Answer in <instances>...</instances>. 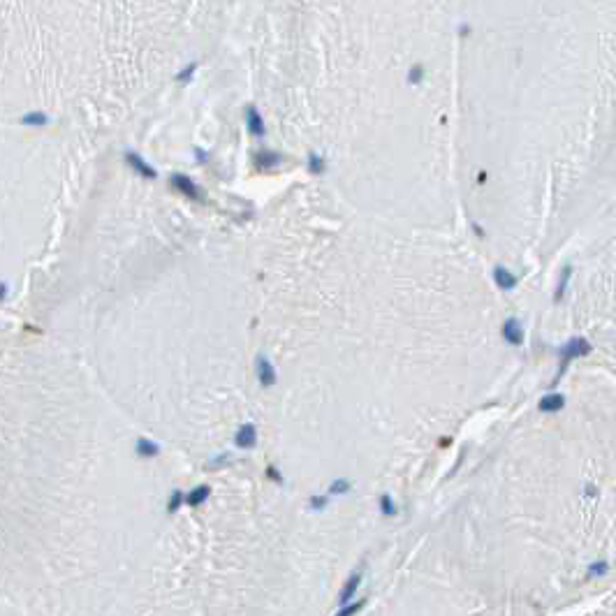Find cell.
<instances>
[{
    "mask_svg": "<svg viewBox=\"0 0 616 616\" xmlns=\"http://www.w3.org/2000/svg\"><path fill=\"white\" fill-rule=\"evenodd\" d=\"M172 188L176 192H181V195H186V197H190V200H195V202H200V200H204V192L200 190V186H197L195 181H192L190 176H186V174H172Z\"/></svg>",
    "mask_w": 616,
    "mask_h": 616,
    "instance_id": "1",
    "label": "cell"
},
{
    "mask_svg": "<svg viewBox=\"0 0 616 616\" xmlns=\"http://www.w3.org/2000/svg\"><path fill=\"white\" fill-rule=\"evenodd\" d=\"M255 371H257V380H260L262 387H274L276 380H278L274 364H271V359H269L266 355H257Z\"/></svg>",
    "mask_w": 616,
    "mask_h": 616,
    "instance_id": "2",
    "label": "cell"
},
{
    "mask_svg": "<svg viewBox=\"0 0 616 616\" xmlns=\"http://www.w3.org/2000/svg\"><path fill=\"white\" fill-rule=\"evenodd\" d=\"M234 443H237L239 449H252L257 445V429L255 424H250V422H246V424L239 426L237 436H234Z\"/></svg>",
    "mask_w": 616,
    "mask_h": 616,
    "instance_id": "3",
    "label": "cell"
},
{
    "mask_svg": "<svg viewBox=\"0 0 616 616\" xmlns=\"http://www.w3.org/2000/svg\"><path fill=\"white\" fill-rule=\"evenodd\" d=\"M125 162L130 165L132 169H135L139 176H144V178H155L158 176V172H155L153 167H151L149 162H146L144 158H141L137 151H125Z\"/></svg>",
    "mask_w": 616,
    "mask_h": 616,
    "instance_id": "4",
    "label": "cell"
},
{
    "mask_svg": "<svg viewBox=\"0 0 616 616\" xmlns=\"http://www.w3.org/2000/svg\"><path fill=\"white\" fill-rule=\"evenodd\" d=\"M246 125H248V132H250L252 137H264L266 135V125H264V118H262V114L257 112V107H246Z\"/></svg>",
    "mask_w": 616,
    "mask_h": 616,
    "instance_id": "5",
    "label": "cell"
},
{
    "mask_svg": "<svg viewBox=\"0 0 616 616\" xmlns=\"http://www.w3.org/2000/svg\"><path fill=\"white\" fill-rule=\"evenodd\" d=\"M359 584H361V570H355V572L348 577V582H346V586L341 588V595H338V602L341 605H348V602L355 597V593H357V588H359Z\"/></svg>",
    "mask_w": 616,
    "mask_h": 616,
    "instance_id": "6",
    "label": "cell"
},
{
    "mask_svg": "<svg viewBox=\"0 0 616 616\" xmlns=\"http://www.w3.org/2000/svg\"><path fill=\"white\" fill-rule=\"evenodd\" d=\"M280 153H276V151H257L255 153V167L260 169V172H266V169H274L276 165H280Z\"/></svg>",
    "mask_w": 616,
    "mask_h": 616,
    "instance_id": "7",
    "label": "cell"
},
{
    "mask_svg": "<svg viewBox=\"0 0 616 616\" xmlns=\"http://www.w3.org/2000/svg\"><path fill=\"white\" fill-rule=\"evenodd\" d=\"M503 336L508 343H512V346H519V343L523 341V332H521V324L517 322V320H508V322L503 324Z\"/></svg>",
    "mask_w": 616,
    "mask_h": 616,
    "instance_id": "8",
    "label": "cell"
},
{
    "mask_svg": "<svg viewBox=\"0 0 616 616\" xmlns=\"http://www.w3.org/2000/svg\"><path fill=\"white\" fill-rule=\"evenodd\" d=\"M211 496V486L209 484H202V486H195V489L190 491V494L186 496V503L190 505V508H200L202 503H206V498Z\"/></svg>",
    "mask_w": 616,
    "mask_h": 616,
    "instance_id": "9",
    "label": "cell"
},
{
    "mask_svg": "<svg viewBox=\"0 0 616 616\" xmlns=\"http://www.w3.org/2000/svg\"><path fill=\"white\" fill-rule=\"evenodd\" d=\"M135 452L139 454V457H158L160 454V445L158 443H153L151 438H137V443H135Z\"/></svg>",
    "mask_w": 616,
    "mask_h": 616,
    "instance_id": "10",
    "label": "cell"
},
{
    "mask_svg": "<svg viewBox=\"0 0 616 616\" xmlns=\"http://www.w3.org/2000/svg\"><path fill=\"white\" fill-rule=\"evenodd\" d=\"M494 278H496V283H498L503 289H512L514 285H517V278H514V276L510 274L505 266H496V269H494Z\"/></svg>",
    "mask_w": 616,
    "mask_h": 616,
    "instance_id": "11",
    "label": "cell"
},
{
    "mask_svg": "<svg viewBox=\"0 0 616 616\" xmlns=\"http://www.w3.org/2000/svg\"><path fill=\"white\" fill-rule=\"evenodd\" d=\"M308 172L315 174V176H322L327 172V160H324L322 153H311L308 155Z\"/></svg>",
    "mask_w": 616,
    "mask_h": 616,
    "instance_id": "12",
    "label": "cell"
},
{
    "mask_svg": "<svg viewBox=\"0 0 616 616\" xmlns=\"http://www.w3.org/2000/svg\"><path fill=\"white\" fill-rule=\"evenodd\" d=\"M21 125H38V128L49 125V116L44 112H28L21 116Z\"/></svg>",
    "mask_w": 616,
    "mask_h": 616,
    "instance_id": "13",
    "label": "cell"
},
{
    "mask_svg": "<svg viewBox=\"0 0 616 616\" xmlns=\"http://www.w3.org/2000/svg\"><path fill=\"white\" fill-rule=\"evenodd\" d=\"M380 512L385 514V517H396V503H394V498L389 494H383L380 496Z\"/></svg>",
    "mask_w": 616,
    "mask_h": 616,
    "instance_id": "14",
    "label": "cell"
},
{
    "mask_svg": "<svg viewBox=\"0 0 616 616\" xmlns=\"http://www.w3.org/2000/svg\"><path fill=\"white\" fill-rule=\"evenodd\" d=\"M350 489H352V482L350 480H334L332 484H329V494H332V496L348 494Z\"/></svg>",
    "mask_w": 616,
    "mask_h": 616,
    "instance_id": "15",
    "label": "cell"
},
{
    "mask_svg": "<svg viewBox=\"0 0 616 616\" xmlns=\"http://www.w3.org/2000/svg\"><path fill=\"white\" fill-rule=\"evenodd\" d=\"M183 500H186V496H183V491H172V496H169V503H167V510H169V514H174V512H178V508L183 505Z\"/></svg>",
    "mask_w": 616,
    "mask_h": 616,
    "instance_id": "16",
    "label": "cell"
},
{
    "mask_svg": "<svg viewBox=\"0 0 616 616\" xmlns=\"http://www.w3.org/2000/svg\"><path fill=\"white\" fill-rule=\"evenodd\" d=\"M563 406V398L560 396H547L545 401L540 403V410H558Z\"/></svg>",
    "mask_w": 616,
    "mask_h": 616,
    "instance_id": "17",
    "label": "cell"
},
{
    "mask_svg": "<svg viewBox=\"0 0 616 616\" xmlns=\"http://www.w3.org/2000/svg\"><path fill=\"white\" fill-rule=\"evenodd\" d=\"M308 505H311V508H313V510H318V512H320V510H324V508H327V505H329V496H311V500H308Z\"/></svg>",
    "mask_w": 616,
    "mask_h": 616,
    "instance_id": "18",
    "label": "cell"
},
{
    "mask_svg": "<svg viewBox=\"0 0 616 616\" xmlns=\"http://www.w3.org/2000/svg\"><path fill=\"white\" fill-rule=\"evenodd\" d=\"M361 607H364V600L355 602V605H350V602H348V605H343L341 609H338V616H350V614H357V611H359Z\"/></svg>",
    "mask_w": 616,
    "mask_h": 616,
    "instance_id": "19",
    "label": "cell"
},
{
    "mask_svg": "<svg viewBox=\"0 0 616 616\" xmlns=\"http://www.w3.org/2000/svg\"><path fill=\"white\" fill-rule=\"evenodd\" d=\"M195 70H197V63H190V65H188L186 70L178 72L176 79H178V81H190V79H192V75H195Z\"/></svg>",
    "mask_w": 616,
    "mask_h": 616,
    "instance_id": "20",
    "label": "cell"
},
{
    "mask_svg": "<svg viewBox=\"0 0 616 616\" xmlns=\"http://www.w3.org/2000/svg\"><path fill=\"white\" fill-rule=\"evenodd\" d=\"M408 79H410V84H420V81L424 79V67H422V65H415V67L410 70V77H408Z\"/></svg>",
    "mask_w": 616,
    "mask_h": 616,
    "instance_id": "21",
    "label": "cell"
},
{
    "mask_svg": "<svg viewBox=\"0 0 616 616\" xmlns=\"http://www.w3.org/2000/svg\"><path fill=\"white\" fill-rule=\"evenodd\" d=\"M266 475H269V480H274L276 484H280V486L285 484L283 475H280V470H278V468H276V466H269V468H266Z\"/></svg>",
    "mask_w": 616,
    "mask_h": 616,
    "instance_id": "22",
    "label": "cell"
},
{
    "mask_svg": "<svg viewBox=\"0 0 616 616\" xmlns=\"http://www.w3.org/2000/svg\"><path fill=\"white\" fill-rule=\"evenodd\" d=\"M227 461H229V457H227V454H223V457H215L213 461H211V468H215V466H218V463H227Z\"/></svg>",
    "mask_w": 616,
    "mask_h": 616,
    "instance_id": "23",
    "label": "cell"
},
{
    "mask_svg": "<svg viewBox=\"0 0 616 616\" xmlns=\"http://www.w3.org/2000/svg\"><path fill=\"white\" fill-rule=\"evenodd\" d=\"M195 153H197V162H206V160H209V153H206V151L195 149Z\"/></svg>",
    "mask_w": 616,
    "mask_h": 616,
    "instance_id": "24",
    "label": "cell"
},
{
    "mask_svg": "<svg viewBox=\"0 0 616 616\" xmlns=\"http://www.w3.org/2000/svg\"><path fill=\"white\" fill-rule=\"evenodd\" d=\"M459 35H470V26H468V24L459 26Z\"/></svg>",
    "mask_w": 616,
    "mask_h": 616,
    "instance_id": "25",
    "label": "cell"
},
{
    "mask_svg": "<svg viewBox=\"0 0 616 616\" xmlns=\"http://www.w3.org/2000/svg\"><path fill=\"white\" fill-rule=\"evenodd\" d=\"M7 292H10V287H7V283H3V301L7 299Z\"/></svg>",
    "mask_w": 616,
    "mask_h": 616,
    "instance_id": "26",
    "label": "cell"
}]
</instances>
